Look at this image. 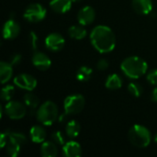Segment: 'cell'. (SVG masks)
<instances>
[{"label":"cell","mask_w":157,"mask_h":157,"mask_svg":"<svg viewBox=\"0 0 157 157\" xmlns=\"http://www.w3.org/2000/svg\"><path fill=\"white\" fill-rule=\"evenodd\" d=\"M90 41L93 47L100 53L110 52L116 46V36L108 26L98 25L90 33Z\"/></svg>","instance_id":"cell-1"},{"label":"cell","mask_w":157,"mask_h":157,"mask_svg":"<svg viewBox=\"0 0 157 157\" xmlns=\"http://www.w3.org/2000/svg\"><path fill=\"white\" fill-rule=\"evenodd\" d=\"M121 69L127 77L131 79H138L146 74L148 64L141 57L130 56L122 61Z\"/></svg>","instance_id":"cell-2"},{"label":"cell","mask_w":157,"mask_h":157,"mask_svg":"<svg viewBox=\"0 0 157 157\" xmlns=\"http://www.w3.org/2000/svg\"><path fill=\"white\" fill-rule=\"evenodd\" d=\"M129 140L134 146L138 148L147 147L152 140L150 131L140 124L133 125L129 131Z\"/></svg>","instance_id":"cell-3"},{"label":"cell","mask_w":157,"mask_h":157,"mask_svg":"<svg viewBox=\"0 0 157 157\" xmlns=\"http://www.w3.org/2000/svg\"><path fill=\"white\" fill-rule=\"evenodd\" d=\"M59 111L56 104L52 101L44 102L37 110V120L45 126H50L58 119Z\"/></svg>","instance_id":"cell-4"},{"label":"cell","mask_w":157,"mask_h":157,"mask_svg":"<svg viewBox=\"0 0 157 157\" xmlns=\"http://www.w3.org/2000/svg\"><path fill=\"white\" fill-rule=\"evenodd\" d=\"M85 98L80 94L70 95L65 98L63 101V109L65 114L73 115L80 113L85 108Z\"/></svg>","instance_id":"cell-5"},{"label":"cell","mask_w":157,"mask_h":157,"mask_svg":"<svg viewBox=\"0 0 157 157\" xmlns=\"http://www.w3.org/2000/svg\"><path fill=\"white\" fill-rule=\"evenodd\" d=\"M46 14L47 11L42 5L39 3H33L27 6L24 11L23 17L29 22L36 23L43 20L46 17Z\"/></svg>","instance_id":"cell-6"},{"label":"cell","mask_w":157,"mask_h":157,"mask_svg":"<svg viewBox=\"0 0 157 157\" xmlns=\"http://www.w3.org/2000/svg\"><path fill=\"white\" fill-rule=\"evenodd\" d=\"M5 113L11 120H20L27 114V107L18 101H8L5 106Z\"/></svg>","instance_id":"cell-7"},{"label":"cell","mask_w":157,"mask_h":157,"mask_svg":"<svg viewBox=\"0 0 157 157\" xmlns=\"http://www.w3.org/2000/svg\"><path fill=\"white\" fill-rule=\"evenodd\" d=\"M14 84L17 87L27 90L32 91L37 86V80L34 76L28 74H20L14 78Z\"/></svg>","instance_id":"cell-8"},{"label":"cell","mask_w":157,"mask_h":157,"mask_svg":"<svg viewBox=\"0 0 157 157\" xmlns=\"http://www.w3.org/2000/svg\"><path fill=\"white\" fill-rule=\"evenodd\" d=\"M65 44L64 38L59 33H51L45 39V45L52 52L61 51Z\"/></svg>","instance_id":"cell-9"},{"label":"cell","mask_w":157,"mask_h":157,"mask_svg":"<svg viewBox=\"0 0 157 157\" xmlns=\"http://www.w3.org/2000/svg\"><path fill=\"white\" fill-rule=\"evenodd\" d=\"M96 17V11L95 9L90 6H86L83 8H81L77 14V20L80 25L86 26L95 20Z\"/></svg>","instance_id":"cell-10"},{"label":"cell","mask_w":157,"mask_h":157,"mask_svg":"<svg viewBox=\"0 0 157 157\" xmlns=\"http://www.w3.org/2000/svg\"><path fill=\"white\" fill-rule=\"evenodd\" d=\"M20 32L19 24L14 19L7 20L3 27V37L6 40H13L18 36Z\"/></svg>","instance_id":"cell-11"},{"label":"cell","mask_w":157,"mask_h":157,"mask_svg":"<svg viewBox=\"0 0 157 157\" xmlns=\"http://www.w3.org/2000/svg\"><path fill=\"white\" fill-rule=\"evenodd\" d=\"M32 63L37 69L40 71H46L51 67L52 60L46 54L40 52H35L32 56Z\"/></svg>","instance_id":"cell-12"},{"label":"cell","mask_w":157,"mask_h":157,"mask_svg":"<svg viewBox=\"0 0 157 157\" xmlns=\"http://www.w3.org/2000/svg\"><path fill=\"white\" fill-rule=\"evenodd\" d=\"M63 153L66 157H79L82 155V148L78 143L70 141L63 145Z\"/></svg>","instance_id":"cell-13"},{"label":"cell","mask_w":157,"mask_h":157,"mask_svg":"<svg viewBox=\"0 0 157 157\" xmlns=\"http://www.w3.org/2000/svg\"><path fill=\"white\" fill-rule=\"evenodd\" d=\"M132 7L140 15H148L153 10L152 0H132Z\"/></svg>","instance_id":"cell-14"},{"label":"cell","mask_w":157,"mask_h":157,"mask_svg":"<svg viewBox=\"0 0 157 157\" xmlns=\"http://www.w3.org/2000/svg\"><path fill=\"white\" fill-rule=\"evenodd\" d=\"M72 3V0H52L50 2V6L54 12L64 14L71 9Z\"/></svg>","instance_id":"cell-15"},{"label":"cell","mask_w":157,"mask_h":157,"mask_svg":"<svg viewBox=\"0 0 157 157\" xmlns=\"http://www.w3.org/2000/svg\"><path fill=\"white\" fill-rule=\"evenodd\" d=\"M29 135L33 143L40 144V143H43L46 138V132L41 126L34 125L29 131Z\"/></svg>","instance_id":"cell-16"},{"label":"cell","mask_w":157,"mask_h":157,"mask_svg":"<svg viewBox=\"0 0 157 157\" xmlns=\"http://www.w3.org/2000/svg\"><path fill=\"white\" fill-rule=\"evenodd\" d=\"M12 66L13 65L10 63H6L4 61L0 63V77L2 84H6L11 79L13 75Z\"/></svg>","instance_id":"cell-17"},{"label":"cell","mask_w":157,"mask_h":157,"mask_svg":"<svg viewBox=\"0 0 157 157\" xmlns=\"http://www.w3.org/2000/svg\"><path fill=\"white\" fill-rule=\"evenodd\" d=\"M40 154L44 157H55L58 154L56 144L53 142H44L40 147Z\"/></svg>","instance_id":"cell-18"},{"label":"cell","mask_w":157,"mask_h":157,"mask_svg":"<svg viewBox=\"0 0 157 157\" xmlns=\"http://www.w3.org/2000/svg\"><path fill=\"white\" fill-rule=\"evenodd\" d=\"M86 29L83 27V25H80L77 26V25H74V26H71L69 29H68V35L72 38V39H75V40H83L86 37Z\"/></svg>","instance_id":"cell-19"},{"label":"cell","mask_w":157,"mask_h":157,"mask_svg":"<svg viewBox=\"0 0 157 157\" xmlns=\"http://www.w3.org/2000/svg\"><path fill=\"white\" fill-rule=\"evenodd\" d=\"M105 86L108 89H110V90L120 89L122 86V79L117 74L109 75L106 80Z\"/></svg>","instance_id":"cell-20"},{"label":"cell","mask_w":157,"mask_h":157,"mask_svg":"<svg viewBox=\"0 0 157 157\" xmlns=\"http://www.w3.org/2000/svg\"><path fill=\"white\" fill-rule=\"evenodd\" d=\"M81 132V126L76 121H70L65 127V132L69 138H75Z\"/></svg>","instance_id":"cell-21"},{"label":"cell","mask_w":157,"mask_h":157,"mask_svg":"<svg viewBox=\"0 0 157 157\" xmlns=\"http://www.w3.org/2000/svg\"><path fill=\"white\" fill-rule=\"evenodd\" d=\"M92 75H93V70L90 67L81 66L76 73V78L81 82H86L90 80Z\"/></svg>","instance_id":"cell-22"},{"label":"cell","mask_w":157,"mask_h":157,"mask_svg":"<svg viewBox=\"0 0 157 157\" xmlns=\"http://www.w3.org/2000/svg\"><path fill=\"white\" fill-rule=\"evenodd\" d=\"M24 103L26 105V107L28 109H29V110L33 111L37 109L38 105H39V99L37 98V96H35L32 93H27L24 96Z\"/></svg>","instance_id":"cell-23"},{"label":"cell","mask_w":157,"mask_h":157,"mask_svg":"<svg viewBox=\"0 0 157 157\" xmlns=\"http://www.w3.org/2000/svg\"><path fill=\"white\" fill-rule=\"evenodd\" d=\"M6 153H7V155L9 156L17 157L19 155L21 145L18 144H17L14 141L9 140L8 137H7V144H6Z\"/></svg>","instance_id":"cell-24"},{"label":"cell","mask_w":157,"mask_h":157,"mask_svg":"<svg viewBox=\"0 0 157 157\" xmlns=\"http://www.w3.org/2000/svg\"><path fill=\"white\" fill-rule=\"evenodd\" d=\"M7 137L9 140L16 142L17 144H20L21 146L24 145L27 143V138L24 134L19 133V132H11V131H6V132Z\"/></svg>","instance_id":"cell-25"},{"label":"cell","mask_w":157,"mask_h":157,"mask_svg":"<svg viewBox=\"0 0 157 157\" xmlns=\"http://www.w3.org/2000/svg\"><path fill=\"white\" fill-rule=\"evenodd\" d=\"M15 95V88L13 86H6L1 91V98L4 101H10Z\"/></svg>","instance_id":"cell-26"},{"label":"cell","mask_w":157,"mask_h":157,"mask_svg":"<svg viewBox=\"0 0 157 157\" xmlns=\"http://www.w3.org/2000/svg\"><path fill=\"white\" fill-rule=\"evenodd\" d=\"M128 91L133 97L139 98L142 95V93H143V87L138 83L132 82V83H130L129 84V86H128Z\"/></svg>","instance_id":"cell-27"},{"label":"cell","mask_w":157,"mask_h":157,"mask_svg":"<svg viewBox=\"0 0 157 157\" xmlns=\"http://www.w3.org/2000/svg\"><path fill=\"white\" fill-rule=\"evenodd\" d=\"M52 140L53 143L59 145H63L65 144V138L60 131H56L52 134Z\"/></svg>","instance_id":"cell-28"},{"label":"cell","mask_w":157,"mask_h":157,"mask_svg":"<svg viewBox=\"0 0 157 157\" xmlns=\"http://www.w3.org/2000/svg\"><path fill=\"white\" fill-rule=\"evenodd\" d=\"M147 80L150 84L157 86V69H153L147 74Z\"/></svg>","instance_id":"cell-29"},{"label":"cell","mask_w":157,"mask_h":157,"mask_svg":"<svg viewBox=\"0 0 157 157\" xmlns=\"http://www.w3.org/2000/svg\"><path fill=\"white\" fill-rule=\"evenodd\" d=\"M29 44L31 45L32 49L34 51L37 50L38 47V36L36 35V33L34 31H31L29 35Z\"/></svg>","instance_id":"cell-30"},{"label":"cell","mask_w":157,"mask_h":157,"mask_svg":"<svg viewBox=\"0 0 157 157\" xmlns=\"http://www.w3.org/2000/svg\"><path fill=\"white\" fill-rule=\"evenodd\" d=\"M109 62L106 59H100L98 62V63H97V67H98V69L99 71H105V70H107L108 67H109Z\"/></svg>","instance_id":"cell-31"},{"label":"cell","mask_w":157,"mask_h":157,"mask_svg":"<svg viewBox=\"0 0 157 157\" xmlns=\"http://www.w3.org/2000/svg\"><path fill=\"white\" fill-rule=\"evenodd\" d=\"M21 59H22V57H21V55L19 53L13 54L11 56V59H10V63L12 65H17V64H18L20 63Z\"/></svg>","instance_id":"cell-32"},{"label":"cell","mask_w":157,"mask_h":157,"mask_svg":"<svg viewBox=\"0 0 157 157\" xmlns=\"http://www.w3.org/2000/svg\"><path fill=\"white\" fill-rule=\"evenodd\" d=\"M7 144V135L6 132L1 134V138H0V147L4 148Z\"/></svg>","instance_id":"cell-33"},{"label":"cell","mask_w":157,"mask_h":157,"mask_svg":"<svg viewBox=\"0 0 157 157\" xmlns=\"http://www.w3.org/2000/svg\"><path fill=\"white\" fill-rule=\"evenodd\" d=\"M151 99H152V101L157 103V87H155L153 89L152 94H151Z\"/></svg>","instance_id":"cell-34"},{"label":"cell","mask_w":157,"mask_h":157,"mask_svg":"<svg viewBox=\"0 0 157 157\" xmlns=\"http://www.w3.org/2000/svg\"><path fill=\"white\" fill-rule=\"evenodd\" d=\"M155 142L157 144V133L155 134Z\"/></svg>","instance_id":"cell-35"},{"label":"cell","mask_w":157,"mask_h":157,"mask_svg":"<svg viewBox=\"0 0 157 157\" xmlns=\"http://www.w3.org/2000/svg\"><path fill=\"white\" fill-rule=\"evenodd\" d=\"M73 2H78V1H80V0H72Z\"/></svg>","instance_id":"cell-36"}]
</instances>
